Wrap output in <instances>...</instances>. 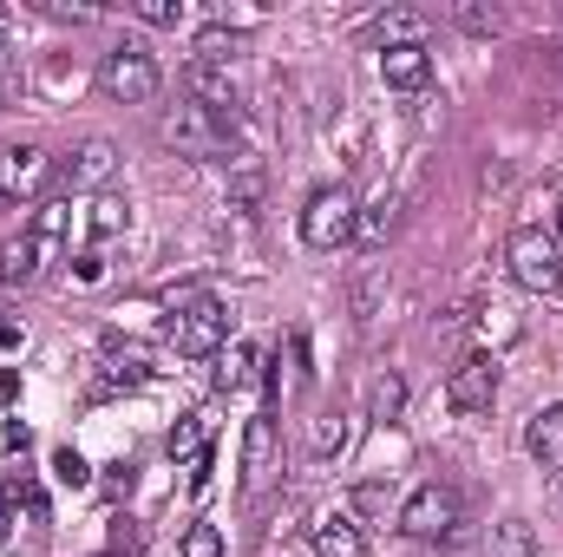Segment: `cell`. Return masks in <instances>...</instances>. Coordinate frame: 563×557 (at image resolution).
<instances>
[{
	"instance_id": "obj_31",
	"label": "cell",
	"mask_w": 563,
	"mask_h": 557,
	"mask_svg": "<svg viewBox=\"0 0 563 557\" xmlns=\"http://www.w3.org/2000/svg\"><path fill=\"white\" fill-rule=\"evenodd\" d=\"M13 512H20V485H7V492H0V551L13 545Z\"/></svg>"
},
{
	"instance_id": "obj_30",
	"label": "cell",
	"mask_w": 563,
	"mask_h": 557,
	"mask_svg": "<svg viewBox=\"0 0 563 557\" xmlns=\"http://www.w3.org/2000/svg\"><path fill=\"white\" fill-rule=\"evenodd\" d=\"M387 505H394L387 485H361V492H354V512H361V518H387Z\"/></svg>"
},
{
	"instance_id": "obj_32",
	"label": "cell",
	"mask_w": 563,
	"mask_h": 557,
	"mask_svg": "<svg viewBox=\"0 0 563 557\" xmlns=\"http://www.w3.org/2000/svg\"><path fill=\"white\" fill-rule=\"evenodd\" d=\"M73 282H106V250H86L79 270H73Z\"/></svg>"
},
{
	"instance_id": "obj_22",
	"label": "cell",
	"mask_w": 563,
	"mask_h": 557,
	"mask_svg": "<svg viewBox=\"0 0 563 557\" xmlns=\"http://www.w3.org/2000/svg\"><path fill=\"white\" fill-rule=\"evenodd\" d=\"M452 26H465V33L492 40V33H505V13H498V7H485V0H459V7H452Z\"/></svg>"
},
{
	"instance_id": "obj_12",
	"label": "cell",
	"mask_w": 563,
	"mask_h": 557,
	"mask_svg": "<svg viewBox=\"0 0 563 557\" xmlns=\"http://www.w3.org/2000/svg\"><path fill=\"white\" fill-rule=\"evenodd\" d=\"M314 557H367V538H361V518L354 512H321L314 532H308Z\"/></svg>"
},
{
	"instance_id": "obj_21",
	"label": "cell",
	"mask_w": 563,
	"mask_h": 557,
	"mask_svg": "<svg viewBox=\"0 0 563 557\" xmlns=\"http://www.w3.org/2000/svg\"><path fill=\"white\" fill-rule=\"evenodd\" d=\"M400 407H407V381H400V374H380V381L367 387V414L387 426V419H400Z\"/></svg>"
},
{
	"instance_id": "obj_17",
	"label": "cell",
	"mask_w": 563,
	"mask_h": 557,
	"mask_svg": "<svg viewBox=\"0 0 563 557\" xmlns=\"http://www.w3.org/2000/svg\"><path fill=\"white\" fill-rule=\"evenodd\" d=\"M485 557H538V532H531V518H498Z\"/></svg>"
},
{
	"instance_id": "obj_35",
	"label": "cell",
	"mask_w": 563,
	"mask_h": 557,
	"mask_svg": "<svg viewBox=\"0 0 563 557\" xmlns=\"http://www.w3.org/2000/svg\"><path fill=\"white\" fill-rule=\"evenodd\" d=\"M558 492H563V472H558Z\"/></svg>"
},
{
	"instance_id": "obj_34",
	"label": "cell",
	"mask_w": 563,
	"mask_h": 557,
	"mask_svg": "<svg viewBox=\"0 0 563 557\" xmlns=\"http://www.w3.org/2000/svg\"><path fill=\"white\" fill-rule=\"evenodd\" d=\"M26 439H33L26 426H0V452H26Z\"/></svg>"
},
{
	"instance_id": "obj_3",
	"label": "cell",
	"mask_w": 563,
	"mask_h": 557,
	"mask_svg": "<svg viewBox=\"0 0 563 557\" xmlns=\"http://www.w3.org/2000/svg\"><path fill=\"white\" fill-rule=\"evenodd\" d=\"M505 270L525 295H558L563 288V256H558V237L551 230H518L505 243Z\"/></svg>"
},
{
	"instance_id": "obj_25",
	"label": "cell",
	"mask_w": 563,
	"mask_h": 557,
	"mask_svg": "<svg viewBox=\"0 0 563 557\" xmlns=\"http://www.w3.org/2000/svg\"><path fill=\"white\" fill-rule=\"evenodd\" d=\"M394 223H400V197H394V190H380V197L361 210V237H367V243H387V230H394Z\"/></svg>"
},
{
	"instance_id": "obj_37",
	"label": "cell",
	"mask_w": 563,
	"mask_h": 557,
	"mask_svg": "<svg viewBox=\"0 0 563 557\" xmlns=\"http://www.w3.org/2000/svg\"><path fill=\"white\" fill-rule=\"evenodd\" d=\"M0 99H7V92H0Z\"/></svg>"
},
{
	"instance_id": "obj_5",
	"label": "cell",
	"mask_w": 563,
	"mask_h": 557,
	"mask_svg": "<svg viewBox=\"0 0 563 557\" xmlns=\"http://www.w3.org/2000/svg\"><path fill=\"white\" fill-rule=\"evenodd\" d=\"M230 139H236V119L203 112V106H190V99L164 119V144H170L177 157H217V151H230Z\"/></svg>"
},
{
	"instance_id": "obj_20",
	"label": "cell",
	"mask_w": 563,
	"mask_h": 557,
	"mask_svg": "<svg viewBox=\"0 0 563 557\" xmlns=\"http://www.w3.org/2000/svg\"><path fill=\"white\" fill-rule=\"evenodd\" d=\"M250 381H256V348H223V354H217V387L236 394V387H250Z\"/></svg>"
},
{
	"instance_id": "obj_26",
	"label": "cell",
	"mask_w": 563,
	"mask_h": 557,
	"mask_svg": "<svg viewBox=\"0 0 563 557\" xmlns=\"http://www.w3.org/2000/svg\"><path fill=\"white\" fill-rule=\"evenodd\" d=\"M347 433H354V426H347V414H321V419H314V433H308V446H314V459H328V452H341V446H347Z\"/></svg>"
},
{
	"instance_id": "obj_11",
	"label": "cell",
	"mask_w": 563,
	"mask_h": 557,
	"mask_svg": "<svg viewBox=\"0 0 563 557\" xmlns=\"http://www.w3.org/2000/svg\"><path fill=\"white\" fill-rule=\"evenodd\" d=\"M112 171H119V144L112 139H86V144H73V157H66V184L73 190H106Z\"/></svg>"
},
{
	"instance_id": "obj_13",
	"label": "cell",
	"mask_w": 563,
	"mask_h": 557,
	"mask_svg": "<svg viewBox=\"0 0 563 557\" xmlns=\"http://www.w3.org/2000/svg\"><path fill=\"white\" fill-rule=\"evenodd\" d=\"M525 452H531L538 466L563 472V401H551V407L531 414V426H525Z\"/></svg>"
},
{
	"instance_id": "obj_19",
	"label": "cell",
	"mask_w": 563,
	"mask_h": 557,
	"mask_svg": "<svg viewBox=\"0 0 563 557\" xmlns=\"http://www.w3.org/2000/svg\"><path fill=\"white\" fill-rule=\"evenodd\" d=\"M170 459H203V446H210V414H184L170 426Z\"/></svg>"
},
{
	"instance_id": "obj_8",
	"label": "cell",
	"mask_w": 563,
	"mask_h": 557,
	"mask_svg": "<svg viewBox=\"0 0 563 557\" xmlns=\"http://www.w3.org/2000/svg\"><path fill=\"white\" fill-rule=\"evenodd\" d=\"M282 472V439H276V414H256L243 426V492H263Z\"/></svg>"
},
{
	"instance_id": "obj_15",
	"label": "cell",
	"mask_w": 563,
	"mask_h": 557,
	"mask_svg": "<svg viewBox=\"0 0 563 557\" xmlns=\"http://www.w3.org/2000/svg\"><path fill=\"white\" fill-rule=\"evenodd\" d=\"M66 223H73V204H59V197H46L40 210H33V223H26V237L46 250V256H59V243H66Z\"/></svg>"
},
{
	"instance_id": "obj_23",
	"label": "cell",
	"mask_w": 563,
	"mask_h": 557,
	"mask_svg": "<svg viewBox=\"0 0 563 557\" xmlns=\"http://www.w3.org/2000/svg\"><path fill=\"white\" fill-rule=\"evenodd\" d=\"M263 190H269L263 164H236V171H230V210H256V204H263Z\"/></svg>"
},
{
	"instance_id": "obj_6",
	"label": "cell",
	"mask_w": 563,
	"mask_h": 557,
	"mask_svg": "<svg viewBox=\"0 0 563 557\" xmlns=\"http://www.w3.org/2000/svg\"><path fill=\"white\" fill-rule=\"evenodd\" d=\"M400 532H407V538H426V545H432V538H452V532H459V492L439 485V479L420 485V492L400 505Z\"/></svg>"
},
{
	"instance_id": "obj_9",
	"label": "cell",
	"mask_w": 563,
	"mask_h": 557,
	"mask_svg": "<svg viewBox=\"0 0 563 557\" xmlns=\"http://www.w3.org/2000/svg\"><path fill=\"white\" fill-rule=\"evenodd\" d=\"M46 177H53V157L40 144H7L0 151V190H7V204L13 197H40Z\"/></svg>"
},
{
	"instance_id": "obj_18",
	"label": "cell",
	"mask_w": 563,
	"mask_h": 557,
	"mask_svg": "<svg viewBox=\"0 0 563 557\" xmlns=\"http://www.w3.org/2000/svg\"><path fill=\"white\" fill-rule=\"evenodd\" d=\"M380 46H426V13L420 7H394V13H380Z\"/></svg>"
},
{
	"instance_id": "obj_24",
	"label": "cell",
	"mask_w": 563,
	"mask_h": 557,
	"mask_svg": "<svg viewBox=\"0 0 563 557\" xmlns=\"http://www.w3.org/2000/svg\"><path fill=\"white\" fill-rule=\"evenodd\" d=\"M125 223H132V204H125V197H112V190H99V197H92V237L106 243V237H119Z\"/></svg>"
},
{
	"instance_id": "obj_28",
	"label": "cell",
	"mask_w": 563,
	"mask_h": 557,
	"mask_svg": "<svg viewBox=\"0 0 563 557\" xmlns=\"http://www.w3.org/2000/svg\"><path fill=\"white\" fill-rule=\"evenodd\" d=\"M144 26H184V0H132Z\"/></svg>"
},
{
	"instance_id": "obj_36",
	"label": "cell",
	"mask_w": 563,
	"mask_h": 557,
	"mask_svg": "<svg viewBox=\"0 0 563 557\" xmlns=\"http://www.w3.org/2000/svg\"><path fill=\"white\" fill-rule=\"evenodd\" d=\"M0 204H7V190H0Z\"/></svg>"
},
{
	"instance_id": "obj_33",
	"label": "cell",
	"mask_w": 563,
	"mask_h": 557,
	"mask_svg": "<svg viewBox=\"0 0 563 557\" xmlns=\"http://www.w3.org/2000/svg\"><path fill=\"white\" fill-rule=\"evenodd\" d=\"M0 348H7V354H13V348H26V328H20L13 315H0Z\"/></svg>"
},
{
	"instance_id": "obj_16",
	"label": "cell",
	"mask_w": 563,
	"mask_h": 557,
	"mask_svg": "<svg viewBox=\"0 0 563 557\" xmlns=\"http://www.w3.org/2000/svg\"><path fill=\"white\" fill-rule=\"evenodd\" d=\"M40 263H46V250L20 230L13 243H0V282H33L40 276Z\"/></svg>"
},
{
	"instance_id": "obj_2",
	"label": "cell",
	"mask_w": 563,
	"mask_h": 557,
	"mask_svg": "<svg viewBox=\"0 0 563 557\" xmlns=\"http://www.w3.org/2000/svg\"><path fill=\"white\" fill-rule=\"evenodd\" d=\"M230 328H236V315H230V302H217V295H197V302H184L177 315H170V341H177V354H223L230 348Z\"/></svg>"
},
{
	"instance_id": "obj_14",
	"label": "cell",
	"mask_w": 563,
	"mask_h": 557,
	"mask_svg": "<svg viewBox=\"0 0 563 557\" xmlns=\"http://www.w3.org/2000/svg\"><path fill=\"white\" fill-rule=\"evenodd\" d=\"M380 79L394 92H420L426 79H432V53L426 46H380Z\"/></svg>"
},
{
	"instance_id": "obj_29",
	"label": "cell",
	"mask_w": 563,
	"mask_h": 557,
	"mask_svg": "<svg viewBox=\"0 0 563 557\" xmlns=\"http://www.w3.org/2000/svg\"><path fill=\"white\" fill-rule=\"evenodd\" d=\"M53 479H59V485H86V479H92V466H86L73 446H59V452H53Z\"/></svg>"
},
{
	"instance_id": "obj_10",
	"label": "cell",
	"mask_w": 563,
	"mask_h": 557,
	"mask_svg": "<svg viewBox=\"0 0 563 557\" xmlns=\"http://www.w3.org/2000/svg\"><path fill=\"white\" fill-rule=\"evenodd\" d=\"M184 92H190V106H203V112H223V119H236V79H230V66L190 59V66H184Z\"/></svg>"
},
{
	"instance_id": "obj_27",
	"label": "cell",
	"mask_w": 563,
	"mask_h": 557,
	"mask_svg": "<svg viewBox=\"0 0 563 557\" xmlns=\"http://www.w3.org/2000/svg\"><path fill=\"white\" fill-rule=\"evenodd\" d=\"M230 545H223V532L217 525H190L184 532V545H177V557H223Z\"/></svg>"
},
{
	"instance_id": "obj_1",
	"label": "cell",
	"mask_w": 563,
	"mask_h": 557,
	"mask_svg": "<svg viewBox=\"0 0 563 557\" xmlns=\"http://www.w3.org/2000/svg\"><path fill=\"white\" fill-rule=\"evenodd\" d=\"M354 237H361V204H354V190H347V184H321V190L301 204V243L321 250V256H334V250H347Z\"/></svg>"
},
{
	"instance_id": "obj_7",
	"label": "cell",
	"mask_w": 563,
	"mask_h": 557,
	"mask_svg": "<svg viewBox=\"0 0 563 557\" xmlns=\"http://www.w3.org/2000/svg\"><path fill=\"white\" fill-rule=\"evenodd\" d=\"M445 401H452L459 414H492V401H498V361H492V354H465V361L445 374Z\"/></svg>"
},
{
	"instance_id": "obj_4",
	"label": "cell",
	"mask_w": 563,
	"mask_h": 557,
	"mask_svg": "<svg viewBox=\"0 0 563 557\" xmlns=\"http://www.w3.org/2000/svg\"><path fill=\"white\" fill-rule=\"evenodd\" d=\"M99 86H106L119 106H151L157 86H164V73H157V59L144 53L139 40H125V46H112V53L99 59Z\"/></svg>"
}]
</instances>
